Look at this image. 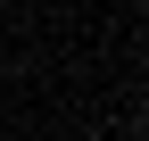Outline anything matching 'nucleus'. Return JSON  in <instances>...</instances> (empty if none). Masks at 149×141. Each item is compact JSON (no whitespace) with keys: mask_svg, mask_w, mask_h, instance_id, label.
I'll return each instance as SVG.
<instances>
[{"mask_svg":"<svg viewBox=\"0 0 149 141\" xmlns=\"http://www.w3.org/2000/svg\"><path fill=\"white\" fill-rule=\"evenodd\" d=\"M141 108H149V91H141Z\"/></svg>","mask_w":149,"mask_h":141,"instance_id":"1","label":"nucleus"}]
</instances>
